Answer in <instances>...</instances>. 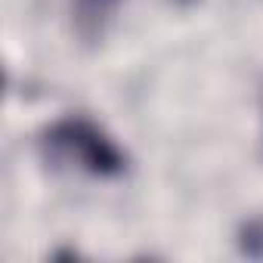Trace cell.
<instances>
[{
	"label": "cell",
	"instance_id": "cell-1",
	"mask_svg": "<svg viewBox=\"0 0 263 263\" xmlns=\"http://www.w3.org/2000/svg\"><path fill=\"white\" fill-rule=\"evenodd\" d=\"M44 149L50 161L74 164L93 177H118L127 164L124 152L102 134V130L84 118H65L44 134Z\"/></svg>",
	"mask_w": 263,
	"mask_h": 263
}]
</instances>
